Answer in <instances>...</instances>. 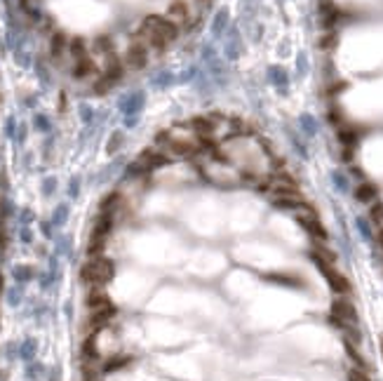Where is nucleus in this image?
<instances>
[{"instance_id": "1a4fd4ad", "label": "nucleus", "mask_w": 383, "mask_h": 381, "mask_svg": "<svg viewBox=\"0 0 383 381\" xmlns=\"http://www.w3.org/2000/svg\"><path fill=\"white\" fill-rule=\"evenodd\" d=\"M165 17L170 19L172 24L177 26V29H181V26H186L190 21V7L186 0H174L170 7H167V14Z\"/></svg>"}, {"instance_id": "9d476101", "label": "nucleus", "mask_w": 383, "mask_h": 381, "mask_svg": "<svg viewBox=\"0 0 383 381\" xmlns=\"http://www.w3.org/2000/svg\"><path fill=\"white\" fill-rule=\"evenodd\" d=\"M116 315V308L108 306V308H101V311H92L90 313V320H87V330H90V334H97L99 330H103V327L108 325V320Z\"/></svg>"}, {"instance_id": "a211bd4d", "label": "nucleus", "mask_w": 383, "mask_h": 381, "mask_svg": "<svg viewBox=\"0 0 383 381\" xmlns=\"http://www.w3.org/2000/svg\"><path fill=\"white\" fill-rule=\"evenodd\" d=\"M94 52H101V55H106V57L113 55V43H111V38L99 36L97 40H94Z\"/></svg>"}, {"instance_id": "f03ea898", "label": "nucleus", "mask_w": 383, "mask_h": 381, "mask_svg": "<svg viewBox=\"0 0 383 381\" xmlns=\"http://www.w3.org/2000/svg\"><path fill=\"white\" fill-rule=\"evenodd\" d=\"M198 165H200L202 174H205L209 181H214V184H219V186H233L242 179V174L237 172L235 167L228 165L226 160L214 158V155H212V160H202Z\"/></svg>"}, {"instance_id": "20e7f679", "label": "nucleus", "mask_w": 383, "mask_h": 381, "mask_svg": "<svg viewBox=\"0 0 383 381\" xmlns=\"http://www.w3.org/2000/svg\"><path fill=\"white\" fill-rule=\"evenodd\" d=\"M296 222L301 224V226L308 231L313 238L317 240V242H327V231H324V226L320 224V219H317V214H315V209L310 207L308 203L304 205V207H298L296 209Z\"/></svg>"}, {"instance_id": "aec40b11", "label": "nucleus", "mask_w": 383, "mask_h": 381, "mask_svg": "<svg viewBox=\"0 0 383 381\" xmlns=\"http://www.w3.org/2000/svg\"><path fill=\"white\" fill-rule=\"evenodd\" d=\"M348 381H371V379H369V374H367L365 369L355 367V369H350V372H348Z\"/></svg>"}, {"instance_id": "f3484780", "label": "nucleus", "mask_w": 383, "mask_h": 381, "mask_svg": "<svg viewBox=\"0 0 383 381\" xmlns=\"http://www.w3.org/2000/svg\"><path fill=\"white\" fill-rule=\"evenodd\" d=\"M369 219L376 226H383V203L381 200H374V203L369 205Z\"/></svg>"}, {"instance_id": "4468645a", "label": "nucleus", "mask_w": 383, "mask_h": 381, "mask_svg": "<svg viewBox=\"0 0 383 381\" xmlns=\"http://www.w3.org/2000/svg\"><path fill=\"white\" fill-rule=\"evenodd\" d=\"M68 49V38L64 36L61 31H57L54 36H52V40H49V52H52V57L54 59H59L64 52Z\"/></svg>"}, {"instance_id": "6e6552de", "label": "nucleus", "mask_w": 383, "mask_h": 381, "mask_svg": "<svg viewBox=\"0 0 383 381\" xmlns=\"http://www.w3.org/2000/svg\"><path fill=\"white\" fill-rule=\"evenodd\" d=\"M332 320H334L339 327H350L358 322V313H355V306L348 299H336L334 306H332Z\"/></svg>"}, {"instance_id": "f8f14e48", "label": "nucleus", "mask_w": 383, "mask_h": 381, "mask_svg": "<svg viewBox=\"0 0 383 381\" xmlns=\"http://www.w3.org/2000/svg\"><path fill=\"white\" fill-rule=\"evenodd\" d=\"M108 306H113V304H111L108 294H106L101 287H94L90 294H87V308H90V311H101V308H108Z\"/></svg>"}, {"instance_id": "9b49d317", "label": "nucleus", "mask_w": 383, "mask_h": 381, "mask_svg": "<svg viewBox=\"0 0 383 381\" xmlns=\"http://www.w3.org/2000/svg\"><path fill=\"white\" fill-rule=\"evenodd\" d=\"M92 75H97V64H94V59H92L90 55L75 59L73 62V78L85 80V78H92Z\"/></svg>"}, {"instance_id": "0eeeda50", "label": "nucleus", "mask_w": 383, "mask_h": 381, "mask_svg": "<svg viewBox=\"0 0 383 381\" xmlns=\"http://www.w3.org/2000/svg\"><path fill=\"white\" fill-rule=\"evenodd\" d=\"M170 160L172 158L165 153L162 148H148V151H144V153L139 155L136 167H139L141 172H153V170H158V167L170 165Z\"/></svg>"}, {"instance_id": "412c9836", "label": "nucleus", "mask_w": 383, "mask_h": 381, "mask_svg": "<svg viewBox=\"0 0 383 381\" xmlns=\"http://www.w3.org/2000/svg\"><path fill=\"white\" fill-rule=\"evenodd\" d=\"M376 245L383 250V226H378V231H376Z\"/></svg>"}, {"instance_id": "423d86ee", "label": "nucleus", "mask_w": 383, "mask_h": 381, "mask_svg": "<svg viewBox=\"0 0 383 381\" xmlns=\"http://www.w3.org/2000/svg\"><path fill=\"white\" fill-rule=\"evenodd\" d=\"M148 45L144 43V40H134L132 45L127 47V52H125V59H122V64L127 68H132V71H139V68H144L148 64Z\"/></svg>"}, {"instance_id": "dca6fc26", "label": "nucleus", "mask_w": 383, "mask_h": 381, "mask_svg": "<svg viewBox=\"0 0 383 381\" xmlns=\"http://www.w3.org/2000/svg\"><path fill=\"white\" fill-rule=\"evenodd\" d=\"M125 365H129V358L127 356H113L111 360H106V363H103V372H116V369L125 367Z\"/></svg>"}, {"instance_id": "ddd939ff", "label": "nucleus", "mask_w": 383, "mask_h": 381, "mask_svg": "<svg viewBox=\"0 0 383 381\" xmlns=\"http://www.w3.org/2000/svg\"><path fill=\"white\" fill-rule=\"evenodd\" d=\"M355 200L371 205L374 200H378V188L374 184H369V181H362V184H358V188H355Z\"/></svg>"}, {"instance_id": "6ab92c4d", "label": "nucleus", "mask_w": 383, "mask_h": 381, "mask_svg": "<svg viewBox=\"0 0 383 381\" xmlns=\"http://www.w3.org/2000/svg\"><path fill=\"white\" fill-rule=\"evenodd\" d=\"M120 205V196L118 193H111V196H106L103 198V203H101V212H116V207Z\"/></svg>"}, {"instance_id": "f257e3e1", "label": "nucleus", "mask_w": 383, "mask_h": 381, "mask_svg": "<svg viewBox=\"0 0 383 381\" xmlns=\"http://www.w3.org/2000/svg\"><path fill=\"white\" fill-rule=\"evenodd\" d=\"M177 33H179V29L172 24L167 17L148 14L139 29V40H144L151 49H165L177 38Z\"/></svg>"}, {"instance_id": "2eb2a0df", "label": "nucleus", "mask_w": 383, "mask_h": 381, "mask_svg": "<svg viewBox=\"0 0 383 381\" xmlns=\"http://www.w3.org/2000/svg\"><path fill=\"white\" fill-rule=\"evenodd\" d=\"M68 52L73 59H80V57H87V45L83 38H71L68 40Z\"/></svg>"}, {"instance_id": "39448f33", "label": "nucleus", "mask_w": 383, "mask_h": 381, "mask_svg": "<svg viewBox=\"0 0 383 381\" xmlns=\"http://www.w3.org/2000/svg\"><path fill=\"white\" fill-rule=\"evenodd\" d=\"M315 264L320 266V270L324 273L327 283L332 285V289H334L336 294H348V292H350V283H348V278L343 276L341 270H336L334 264H329V261H322V259H315Z\"/></svg>"}, {"instance_id": "7ed1b4c3", "label": "nucleus", "mask_w": 383, "mask_h": 381, "mask_svg": "<svg viewBox=\"0 0 383 381\" xmlns=\"http://www.w3.org/2000/svg\"><path fill=\"white\" fill-rule=\"evenodd\" d=\"M80 278L83 283L92 285V287H101L113 278V261L106 257H94L90 259L83 268H80Z\"/></svg>"}, {"instance_id": "4be33fe9", "label": "nucleus", "mask_w": 383, "mask_h": 381, "mask_svg": "<svg viewBox=\"0 0 383 381\" xmlns=\"http://www.w3.org/2000/svg\"><path fill=\"white\" fill-rule=\"evenodd\" d=\"M381 350H383V341H381Z\"/></svg>"}]
</instances>
